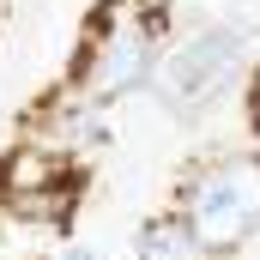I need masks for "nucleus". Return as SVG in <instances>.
<instances>
[{"instance_id": "nucleus-1", "label": "nucleus", "mask_w": 260, "mask_h": 260, "mask_svg": "<svg viewBox=\"0 0 260 260\" xmlns=\"http://www.w3.org/2000/svg\"><path fill=\"white\" fill-rule=\"evenodd\" d=\"M164 37H170L164 6H151V0H103L91 12V24H85V43H79V55L67 67L61 91L97 103V109L145 91L151 73H157V55H164Z\"/></svg>"}, {"instance_id": "nucleus-2", "label": "nucleus", "mask_w": 260, "mask_h": 260, "mask_svg": "<svg viewBox=\"0 0 260 260\" xmlns=\"http://www.w3.org/2000/svg\"><path fill=\"white\" fill-rule=\"evenodd\" d=\"M176 218L212 260L242 254L260 236V151H212L176 188Z\"/></svg>"}, {"instance_id": "nucleus-3", "label": "nucleus", "mask_w": 260, "mask_h": 260, "mask_svg": "<svg viewBox=\"0 0 260 260\" xmlns=\"http://www.w3.org/2000/svg\"><path fill=\"white\" fill-rule=\"evenodd\" d=\"M242 79V30L236 24H194L188 37L164 43L157 73H151V91L170 115L200 121L206 109H218Z\"/></svg>"}, {"instance_id": "nucleus-4", "label": "nucleus", "mask_w": 260, "mask_h": 260, "mask_svg": "<svg viewBox=\"0 0 260 260\" xmlns=\"http://www.w3.org/2000/svg\"><path fill=\"white\" fill-rule=\"evenodd\" d=\"M85 200V170L49 151V145H12L0 157V212L18 224H43V230H67L79 218Z\"/></svg>"}, {"instance_id": "nucleus-5", "label": "nucleus", "mask_w": 260, "mask_h": 260, "mask_svg": "<svg viewBox=\"0 0 260 260\" xmlns=\"http://www.w3.org/2000/svg\"><path fill=\"white\" fill-rule=\"evenodd\" d=\"M30 145H49V151H61V157L79 164L85 151L103 145V109L85 103V97H73V91H55L37 109V121H30Z\"/></svg>"}, {"instance_id": "nucleus-6", "label": "nucleus", "mask_w": 260, "mask_h": 260, "mask_svg": "<svg viewBox=\"0 0 260 260\" xmlns=\"http://www.w3.org/2000/svg\"><path fill=\"white\" fill-rule=\"evenodd\" d=\"M133 260H212V254L194 242V230H188L176 212H157V218L139 224V236H133Z\"/></svg>"}, {"instance_id": "nucleus-7", "label": "nucleus", "mask_w": 260, "mask_h": 260, "mask_svg": "<svg viewBox=\"0 0 260 260\" xmlns=\"http://www.w3.org/2000/svg\"><path fill=\"white\" fill-rule=\"evenodd\" d=\"M242 115H248V133H254V145H260V67L248 73V91H242Z\"/></svg>"}, {"instance_id": "nucleus-8", "label": "nucleus", "mask_w": 260, "mask_h": 260, "mask_svg": "<svg viewBox=\"0 0 260 260\" xmlns=\"http://www.w3.org/2000/svg\"><path fill=\"white\" fill-rule=\"evenodd\" d=\"M61 260H97V254H91L85 242H67V248H61Z\"/></svg>"}]
</instances>
